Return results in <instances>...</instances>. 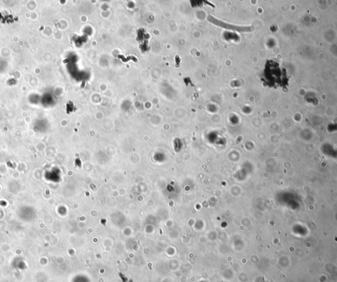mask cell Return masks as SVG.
<instances>
[{
	"label": "cell",
	"mask_w": 337,
	"mask_h": 282,
	"mask_svg": "<svg viewBox=\"0 0 337 282\" xmlns=\"http://www.w3.org/2000/svg\"><path fill=\"white\" fill-rule=\"evenodd\" d=\"M208 20H210L211 23H213L214 24H215L216 25H217V26H219L221 27L229 29V30L237 31H239V32H247V31H251V28H250V27H237V26H235V25H231V24L223 23V22H221V20H218V19H214L213 17H209Z\"/></svg>",
	"instance_id": "7a4b0ae2"
},
{
	"label": "cell",
	"mask_w": 337,
	"mask_h": 282,
	"mask_svg": "<svg viewBox=\"0 0 337 282\" xmlns=\"http://www.w3.org/2000/svg\"><path fill=\"white\" fill-rule=\"evenodd\" d=\"M261 81L269 88L286 89L289 86L290 77L277 61L268 60L265 63Z\"/></svg>",
	"instance_id": "6da1fadb"
}]
</instances>
